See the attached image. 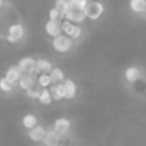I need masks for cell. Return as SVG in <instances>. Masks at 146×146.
I'll use <instances>...</instances> for the list:
<instances>
[{
  "mask_svg": "<svg viewBox=\"0 0 146 146\" xmlns=\"http://www.w3.org/2000/svg\"><path fill=\"white\" fill-rule=\"evenodd\" d=\"M105 12V7L100 2H88L86 7H85V15L86 19L90 20H98Z\"/></svg>",
  "mask_w": 146,
  "mask_h": 146,
  "instance_id": "6da1fadb",
  "label": "cell"
},
{
  "mask_svg": "<svg viewBox=\"0 0 146 146\" xmlns=\"http://www.w3.org/2000/svg\"><path fill=\"white\" fill-rule=\"evenodd\" d=\"M52 44H53V49H54L56 52H59V53H66V52L70 50L73 42H72V39H70L69 36H66V35H59V36L53 37V43H52Z\"/></svg>",
  "mask_w": 146,
  "mask_h": 146,
  "instance_id": "7a4b0ae2",
  "label": "cell"
},
{
  "mask_svg": "<svg viewBox=\"0 0 146 146\" xmlns=\"http://www.w3.org/2000/svg\"><path fill=\"white\" fill-rule=\"evenodd\" d=\"M23 36H25V27H23V25L16 23V25H12V26L9 27L6 39H7V42H10V43H17L19 40L23 39Z\"/></svg>",
  "mask_w": 146,
  "mask_h": 146,
  "instance_id": "3957f363",
  "label": "cell"
},
{
  "mask_svg": "<svg viewBox=\"0 0 146 146\" xmlns=\"http://www.w3.org/2000/svg\"><path fill=\"white\" fill-rule=\"evenodd\" d=\"M62 32H63L66 36H69L72 40H73V39H79L80 35H82L80 26L72 23V22H67V20L62 22Z\"/></svg>",
  "mask_w": 146,
  "mask_h": 146,
  "instance_id": "277c9868",
  "label": "cell"
},
{
  "mask_svg": "<svg viewBox=\"0 0 146 146\" xmlns=\"http://www.w3.org/2000/svg\"><path fill=\"white\" fill-rule=\"evenodd\" d=\"M64 19H66L67 22H72V23H82V22L86 19V15H85V10L70 7V9L64 13Z\"/></svg>",
  "mask_w": 146,
  "mask_h": 146,
  "instance_id": "5b68a950",
  "label": "cell"
},
{
  "mask_svg": "<svg viewBox=\"0 0 146 146\" xmlns=\"http://www.w3.org/2000/svg\"><path fill=\"white\" fill-rule=\"evenodd\" d=\"M17 66L22 70V73H26V75H33L36 72V60L33 57H23Z\"/></svg>",
  "mask_w": 146,
  "mask_h": 146,
  "instance_id": "8992f818",
  "label": "cell"
},
{
  "mask_svg": "<svg viewBox=\"0 0 146 146\" xmlns=\"http://www.w3.org/2000/svg\"><path fill=\"white\" fill-rule=\"evenodd\" d=\"M53 130H54L57 135H60V136L67 135L69 130H70V120L66 119V117H59V119H56V120H54V125H53Z\"/></svg>",
  "mask_w": 146,
  "mask_h": 146,
  "instance_id": "52a82bcc",
  "label": "cell"
},
{
  "mask_svg": "<svg viewBox=\"0 0 146 146\" xmlns=\"http://www.w3.org/2000/svg\"><path fill=\"white\" fill-rule=\"evenodd\" d=\"M44 136H46V129H44L43 126L36 125L33 129L29 130V137H30V140H33V142H43Z\"/></svg>",
  "mask_w": 146,
  "mask_h": 146,
  "instance_id": "ba28073f",
  "label": "cell"
},
{
  "mask_svg": "<svg viewBox=\"0 0 146 146\" xmlns=\"http://www.w3.org/2000/svg\"><path fill=\"white\" fill-rule=\"evenodd\" d=\"M46 32L47 35H50L52 37H56L62 33V22H56V20H47L46 22Z\"/></svg>",
  "mask_w": 146,
  "mask_h": 146,
  "instance_id": "9c48e42d",
  "label": "cell"
},
{
  "mask_svg": "<svg viewBox=\"0 0 146 146\" xmlns=\"http://www.w3.org/2000/svg\"><path fill=\"white\" fill-rule=\"evenodd\" d=\"M35 76L33 75H26V73H22V76H20V79H19V86H20V89H23V90H29V89H32V88H35Z\"/></svg>",
  "mask_w": 146,
  "mask_h": 146,
  "instance_id": "30bf717a",
  "label": "cell"
},
{
  "mask_svg": "<svg viewBox=\"0 0 146 146\" xmlns=\"http://www.w3.org/2000/svg\"><path fill=\"white\" fill-rule=\"evenodd\" d=\"M20 76H22V70L19 69V66H10V67L6 70V75H5V78H6L7 80H10L12 83L19 82Z\"/></svg>",
  "mask_w": 146,
  "mask_h": 146,
  "instance_id": "8fae6325",
  "label": "cell"
},
{
  "mask_svg": "<svg viewBox=\"0 0 146 146\" xmlns=\"http://www.w3.org/2000/svg\"><path fill=\"white\" fill-rule=\"evenodd\" d=\"M52 93V98L54 100H60V99H66V89H64V85L63 82L62 83H57L53 86V89L50 90Z\"/></svg>",
  "mask_w": 146,
  "mask_h": 146,
  "instance_id": "7c38bea8",
  "label": "cell"
},
{
  "mask_svg": "<svg viewBox=\"0 0 146 146\" xmlns=\"http://www.w3.org/2000/svg\"><path fill=\"white\" fill-rule=\"evenodd\" d=\"M59 142H60V135H57L54 130L46 132V136L43 139V143L46 146H54V145H59Z\"/></svg>",
  "mask_w": 146,
  "mask_h": 146,
  "instance_id": "4fadbf2b",
  "label": "cell"
},
{
  "mask_svg": "<svg viewBox=\"0 0 146 146\" xmlns=\"http://www.w3.org/2000/svg\"><path fill=\"white\" fill-rule=\"evenodd\" d=\"M125 78H126V80H127V82L135 83V82H136V80H139V78H140V72H139V69H137V67L130 66V67H127V69H126V72H125Z\"/></svg>",
  "mask_w": 146,
  "mask_h": 146,
  "instance_id": "5bb4252c",
  "label": "cell"
},
{
  "mask_svg": "<svg viewBox=\"0 0 146 146\" xmlns=\"http://www.w3.org/2000/svg\"><path fill=\"white\" fill-rule=\"evenodd\" d=\"M63 85H64V89H66V99L70 100L76 96V85L73 80L70 79H64L63 80Z\"/></svg>",
  "mask_w": 146,
  "mask_h": 146,
  "instance_id": "9a60e30c",
  "label": "cell"
},
{
  "mask_svg": "<svg viewBox=\"0 0 146 146\" xmlns=\"http://www.w3.org/2000/svg\"><path fill=\"white\" fill-rule=\"evenodd\" d=\"M129 7L135 13H143L146 12V0H130Z\"/></svg>",
  "mask_w": 146,
  "mask_h": 146,
  "instance_id": "2e32d148",
  "label": "cell"
},
{
  "mask_svg": "<svg viewBox=\"0 0 146 146\" xmlns=\"http://www.w3.org/2000/svg\"><path fill=\"white\" fill-rule=\"evenodd\" d=\"M52 69H53L52 63L46 59H40V60L36 62V72L37 73H50Z\"/></svg>",
  "mask_w": 146,
  "mask_h": 146,
  "instance_id": "e0dca14e",
  "label": "cell"
},
{
  "mask_svg": "<svg viewBox=\"0 0 146 146\" xmlns=\"http://www.w3.org/2000/svg\"><path fill=\"white\" fill-rule=\"evenodd\" d=\"M50 78H52V82L53 83H62L63 80H64V73H63V70L62 69H59V67H53L52 70H50Z\"/></svg>",
  "mask_w": 146,
  "mask_h": 146,
  "instance_id": "ac0fdd59",
  "label": "cell"
},
{
  "mask_svg": "<svg viewBox=\"0 0 146 146\" xmlns=\"http://www.w3.org/2000/svg\"><path fill=\"white\" fill-rule=\"evenodd\" d=\"M22 123H23V126L26 127V129H33L36 125H37V119H36V116L35 115H32V113H27V115H25L23 116V119H22Z\"/></svg>",
  "mask_w": 146,
  "mask_h": 146,
  "instance_id": "d6986e66",
  "label": "cell"
},
{
  "mask_svg": "<svg viewBox=\"0 0 146 146\" xmlns=\"http://www.w3.org/2000/svg\"><path fill=\"white\" fill-rule=\"evenodd\" d=\"M37 100H39L42 105H50V102L53 100L50 90H49L47 88L42 89V90H40V95H39V98H37Z\"/></svg>",
  "mask_w": 146,
  "mask_h": 146,
  "instance_id": "ffe728a7",
  "label": "cell"
},
{
  "mask_svg": "<svg viewBox=\"0 0 146 146\" xmlns=\"http://www.w3.org/2000/svg\"><path fill=\"white\" fill-rule=\"evenodd\" d=\"M37 83H39V86H42L44 89V88H49L53 82H52V78L49 73H40L37 78Z\"/></svg>",
  "mask_w": 146,
  "mask_h": 146,
  "instance_id": "44dd1931",
  "label": "cell"
},
{
  "mask_svg": "<svg viewBox=\"0 0 146 146\" xmlns=\"http://www.w3.org/2000/svg\"><path fill=\"white\" fill-rule=\"evenodd\" d=\"M64 17V13L62 9L59 7H53L49 12V20H56V22H62V19Z\"/></svg>",
  "mask_w": 146,
  "mask_h": 146,
  "instance_id": "7402d4cb",
  "label": "cell"
},
{
  "mask_svg": "<svg viewBox=\"0 0 146 146\" xmlns=\"http://www.w3.org/2000/svg\"><path fill=\"white\" fill-rule=\"evenodd\" d=\"M89 0H70V7L73 9H80V10H85L86 5H88Z\"/></svg>",
  "mask_w": 146,
  "mask_h": 146,
  "instance_id": "603a6c76",
  "label": "cell"
},
{
  "mask_svg": "<svg viewBox=\"0 0 146 146\" xmlns=\"http://www.w3.org/2000/svg\"><path fill=\"white\" fill-rule=\"evenodd\" d=\"M13 89V83L10 80H7L6 78H2L0 79V90L3 92H10Z\"/></svg>",
  "mask_w": 146,
  "mask_h": 146,
  "instance_id": "cb8c5ba5",
  "label": "cell"
},
{
  "mask_svg": "<svg viewBox=\"0 0 146 146\" xmlns=\"http://www.w3.org/2000/svg\"><path fill=\"white\" fill-rule=\"evenodd\" d=\"M39 95H40V90H37V89H35V88H32V89L26 90V96H27V98H30V99H37V98H39Z\"/></svg>",
  "mask_w": 146,
  "mask_h": 146,
  "instance_id": "d4e9b609",
  "label": "cell"
},
{
  "mask_svg": "<svg viewBox=\"0 0 146 146\" xmlns=\"http://www.w3.org/2000/svg\"><path fill=\"white\" fill-rule=\"evenodd\" d=\"M3 6V0H0V7H2Z\"/></svg>",
  "mask_w": 146,
  "mask_h": 146,
  "instance_id": "484cf974",
  "label": "cell"
},
{
  "mask_svg": "<svg viewBox=\"0 0 146 146\" xmlns=\"http://www.w3.org/2000/svg\"><path fill=\"white\" fill-rule=\"evenodd\" d=\"M54 146H62V145H54Z\"/></svg>",
  "mask_w": 146,
  "mask_h": 146,
  "instance_id": "4316f807",
  "label": "cell"
},
{
  "mask_svg": "<svg viewBox=\"0 0 146 146\" xmlns=\"http://www.w3.org/2000/svg\"><path fill=\"white\" fill-rule=\"evenodd\" d=\"M64 2H69V0H64Z\"/></svg>",
  "mask_w": 146,
  "mask_h": 146,
  "instance_id": "83f0119b",
  "label": "cell"
}]
</instances>
